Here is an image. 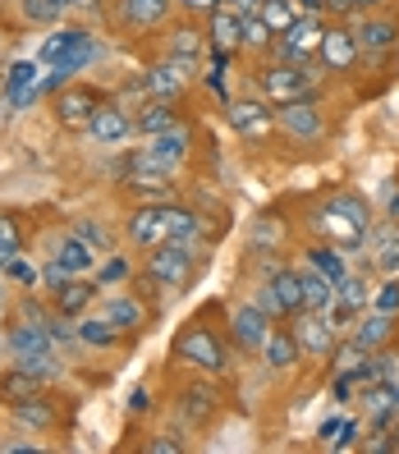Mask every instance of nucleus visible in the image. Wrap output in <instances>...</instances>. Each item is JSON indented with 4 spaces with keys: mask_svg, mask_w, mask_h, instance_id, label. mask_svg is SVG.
I'll list each match as a JSON object with an SVG mask.
<instances>
[{
    "mask_svg": "<svg viewBox=\"0 0 399 454\" xmlns=\"http://www.w3.org/2000/svg\"><path fill=\"white\" fill-rule=\"evenodd\" d=\"M372 308L377 312H399V276H386V285H381V294H372Z\"/></svg>",
    "mask_w": 399,
    "mask_h": 454,
    "instance_id": "nucleus-42",
    "label": "nucleus"
},
{
    "mask_svg": "<svg viewBox=\"0 0 399 454\" xmlns=\"http://www.w3.org/2000/svg\"><path fill=\"white\" fill-rule=\"evenodd\" d=\"M42 377H33L28 367H19V363H10L5 372H0V409H10V404H23V399H33V395H42Z\"/></svg>",
    "mask_w": 399,
    "mask_h": 454,
    "instance_id": "nucleus-23",
    "label": "nucleus"
},
{
    "mask_svg": "<svg viewBox=\"0 0 399 454\" xmlns=\"http://www.w3.org/2000/svg\"><path fill=\"white\" fill-rule=\"evenodd\" d=\"M78 42H88V28H65V33H56V37L42 46V60H56V65H60Z\"/></svg>",
    "mask_w": 399,
    "mask_h": 454,
    "instance_id": "nucleus-39",
    "label": "nucleus"
},
{
    "mask_svg": "<svg viewBox=\"0 0 399 454\" xmlns=\"http://www.w3.org/2000/svg\"><path fill=\"white\" fill-rule=\"evenodd\" d=\"M19 10L28 23H56L65 10H60V0H19Z\"/></svg>",
    "mask_w": 399,
    "mask_h": 454,
    "instance_id": "nucleus-40",
    "label": "nucleus"
},
{
    "mask_svg": "<svg viewBox=\"0 0 399 454\" xmlns=\"http://www.w3.org/2000/svg\"><path fill=\"white\" fill-rule=\"evenodd\" d=\"M101 317L111 322L124 340L152 331V308H143V299H133V294H111V299L101 303Z\"/></svg>",
    "mask_w": 399,
    "mask_h": 454,
    "instance_id": "nucleus-16",
    "label": "nucleus"
},
{
    "mask_svg": "<svg viewBox=\"0 0 399 454\" xmlns=\"http://www.w3.org/2000/svg\"><path fill=\"white\" fill-rule=\"evenodd\" d=\"M271 326H276V317L262 312L253 299L248 303H234L230 317H225V335L234 344V354H262V344H266V335H271Z\"/></svg>",
    "mask_w": 399,
    "mask_h": 454,
    "instance_id": "nucleus-5",
    "label": "nucleus"
},
{
    "mask_svg": "<svg viewBox=\"0 0 399 454\" xmlns=\"http://www.w3.org/2000/svg\"><path fill=\"white\" fill-rule=\"evenodd\" d=\"M69 230H74L78 239H83V244H88V248H92L97 257H106V253H115V234L106 230V225H101L97 216H74V221H69Z\"/></svg>",
    "mask_w": 399,
    "mask_h": 454,
    "instance_id": "nucleus-33",
    "label": "nucleus"
},
{
    "mask_svg": "<svg viewBox=\"0 0 399 454\" xmlns=\"http://www.w3.org/2000/svg\"><path fill=\"white\" fill-rule=\"evenodd\" d=\"M358 14H372V10H386V0H354Z\"/></svg>",
    "mask_w": 399,
    "mask_h": 454,
    "instance_id": "nucleus-54",
    "label": "nucleus"
},
{
    "mask_svg": "<svg viewBox=\"0 0 399 454\" xmlns=\"http://www.w3.org/2000/svg\"><path fill=\"white\" fill-rule=\"evenodd\" d=\"M74 331H78V344H88V349H120L124 344V335L106 317H74Z\"/></svg>",
    "mask_w": 399,
    "mask_h": 454,
    "instance_id": "nucleus-29",
    "label": "nucleus"
},
{
    "mask_svg": "<svg viewBox=\"0 0 399 454\" xmlns=\"http://www.w3.org/2000/svg\"><path fill=\"white\" fill-rule=\"evenodd\" d=\"M51 303H56V312H65V317H83L97 303V285H88L83 276H69L60 289H51Z\"/></svg>",
    "mask_w": 399,
    "mask_h": 454,
    "instance_id": "nucleus-24",
    "label": "nucleus"
},
{
    "mask_svg": "<svg viewBox=\"0 0 399 454\" xmlns=\"http://www.w3.org/2000/svg\"><path fill=\"white\" fill-rule=\"evenodd\" d=\"M184 450H189V441H184V436H170V432L143 441V454H184Z\"/></svg>",
    "mask_w": 399,
    "mask_h": 454,
    "instance_id": "nucleus-43",
    "label": "nucleus"
},
{
    "mask_svg": "<svg viewBox=\"0 0 399 454\" xmlns=\"http://www.w3.org/2000/svg\"><path fill=\"white\" fill-rule=\"evenodd\" d=\"M175 10V0H115V19H120V28L133 33V37H143L152 28H161V23L170 19Z\"/></svg>",
    "mask_w": 399,
    "mask_h": 454,
    "instance_id": "nucleus-12",
    "label": "nucleus"
},
{
    "mask_svg": "<svg viewBox=\"0 0 399 454\" xmlns=\"http://www.w3.org/2000/svg\"><path fill=\"white\" fill-rule=\"evenodd\" d=\"M340 432H344V436H335L331 445H335V450H349V445L358 441V422H344V427H340Z\"/></svg>",
    "mask_w": 399,
    "mask_h": 454,
    "instance_id": "nucleus-48",
    "label": "nucleus"
},
{
    "mask_svg": "<svg viewBox=\"0 0 399 454\" xmlns=\"http://www.w3.org/2000/svg\"><path fill=\"white\" fill-rule=\"evenodd\" d=\"M253 248H285V239H280V225L271 216H262L253 225Z\"/></svg>",
    "mask_w": 399,
    "mask_h": 454,
    "instance_id": "nucleus-41",
    "label": "nucleus"
},
{
    "mask_svg": "<svg viewBox=\"0 0 399 454\" xmlns=\"http://www.w3.org/2000/svg\"><path fill=\"white\" fill-rule=\"evenodd\" d=\"M335 294H340V303H349L354 312H363V308H372V285H367V276H358V271H349L340 285H335Z\"/></svg>",
    "mask_w": 399,
    "mask_h": 454,
    "instance_id": "nucleus-36",
    "label": "nucleus"
},
{
    "mask_svg": "<svg viewBox=\"0 0 399 454\" xmlns=\"http://www.w3.org/2000/svg\"><path fill=\"white\" fill-rule=\"evenodd\" d=\"M271 28H266L262 14H244V51H253V56H266V46H271Z\"/></svg>",
    "mask_w": 399,
    "mask_h": 454,
    "instance_id": "nucleus-38",
    "label": "nucleus"
},
{
    "mask_svg": "<svg viewBox=\"0 0 399 454\" xmlns=\"http://www.w3.org/2000/svg\"><path fill=\"white\" fill-rule=\"evenodd\" d=\"M367 262H372V271H381V276H399V221L381 216V221H372L367 230Z\"/></svg>",
    "mask_w": 399,
    "mask_h": 454,
    "instance_id": "nucleus-17",
    "label": "nucleus"
},
{
    "mask_svg": "<svg viewBox=\"0 0 399 454\" xmlns=\"http://www.w3.org/2000/svg\"><path fill=\"white\" fill-rule=\"evenodd\" d=\"M354 37H358V51L363 56H381V51H390L399 42V19L395 14H381V10H372V14H354Z\"/></svg>",
    "mask_w": 399,
    "mask_h": 454,
    "instance_id": "nucleus-13",
    "label": "nucleus"
},
{
    "mask_svg": "<svg viewBox=\"0 0 399 454\" xmlns=\"http://www.w3.org/2000/svg\"><path fill=\"white\" fill-rule=\"evenodd\" d=\"M299 14H326V0H299Z\"/></svg>",
    "mask_w": 399,
    "mask_h": 454,
    "instance_id": "nucleus-53",
    "label": "nucleus"
},
{
    "mask_svg": "<svg viewBox=\"0 0 399 454\" xmlns=\"http://www.w3.org/2000/svg\"><path fill=\"white\" fill-rule=\"evenodd\" d=\"M19 253H23V230L10 211H0V271H5Z\"/></svg>",
    "mask_w": 399,
    "mask_h": 454,
    "instance_id": "nucleus-37",
    "label": "nucleus"
},
{
    "mask_svg": "<svg viewBox=\"0 0 399 454\" xmlns=\"http://www.w3.org/2000/svg\"><path fill=\"white\" fill-rule=\"evenodd\" d=\"M271 285V294L280 299V308H285V317H294V312H303V276H299V262H285L280 271L266 280Z\"/></svg>",
    "mask_w": 399,
    "mask_h": 454,
    "instance_id": "nucleus-25",
    "label": "nucleus"
},
{
    "mask_svg": "<svg viewBox=\"0 0 399 454\" xmlns=\"http://www.w3.org/2000/svg\"><path fill=\"white\" fill-rule=\"evenodd\" d=\"M170 124H179V106L175 101H147L138 115H133V133L152 138V133H166Z\"/></svg>",
    "mask_w": 399,
    "mask_h": 454,
    "instance_id": "nucleus-28",
    "label": "nucleus"
},
{
    "mask_svg": "<svg viewBox=\"0 0 399 454\" xmlns=\"http://www.w3.org/2000/svg\"><path fill=\"white\" fill-rule=\"evenodd\" d=\"M225 10H234V14H257L262 10V0H221Z\"/></svg>",
    "mask_w": 399,
    "mask_h": 454,
    "instance_id": "nucleus-50",
    "label": "nucleus"
},
{
    "mask_svg": "<svg viewBox=\"0 0 399 454\" xmlns=\"http://www.w3.org/2000/svg\"><path fill=\"white\" fill-rule=\"evenodd\" d=\"M207 23H202V33H207V46L211 51H244V14H234V10H225V5H216L211 14H202Z\"/></svg>",
    "mask_w": 399,
    "mask_h": 454,
    "instance_id": "nucleus-18",
    "label": "nucleus"
},
{
    "mask_svg": "<svg viewBox=\"0 0 399 454\" xmlns=\"http://www.w3.org/2000/svg\"><path fill=\"white\" fill-rule=\"evenodd\" d=\"M299 358H303V349H299L294 326H289V322H276L271 335H266V344H262V363L271 367V372H289Z\"/></svg>",
    "mask_w": 399,
    "mask_h": 454,
    "instance_id": "nucleus-20",
    "label": "nucleus"
},
{
    "mask_svg": "<svg viewBox=\"0 0 399 454\" xmlns=\"http://www.w3.org/2000/svg\"><path fill=\"white\" fill-rule=\"evenodd\" d=\"M0 317H5V280H0Z\"/></svg>",
    "mask_w": 399,
    "mask_h": 454,
    "instance_id": "nucleus-55",
    "label": "nucleus"
},
{
    "mask_svg": "<svg viewBox=\"0 0 399 454\" xmlns=\"http://www.w3.org/2000/svg\"><path fill=\"white\" fill-rule=\"evenodd\" d=\"M225 120L230 129L239 133L244 143H266L271 138V129H276V111H271V101H253V97H230L225 101Z\"/></svg>",
    "mask_w": 399,
    "mask_h": 454,
    "instance_id": "nucleus-9",
    "label": "nucleus"
},
{
    "mask_svg": "<svg viewBox=\"0 0 399 454\" xmlns=\"http://www.w3.org/2000/svg\"><path fill=\"white\" fill-rule=\"evenodd\" d=\"M88 138L97 143V147H120L129 133H133V115L124 111L120 101H101L97 111H92V120H88Z\"/></svg>",
    "mask_w": 399,
    "mask_h": 454,
    "instance_id": "nucleus-14",
    "label": "nucleus"
},
{
    "mask_svg": "<svg viewBox=\"0 0 399 454\" xmlns=\"http://www.w3.org/2000/svg\"><path fill=\"white\" fill-rule=\"evenodd\" d=\"M317 65L326 74H340L349 78L358 65H363V51H358V37L344 19H326V33H322V51H317Z\"/></svg>",
    "mask_w": 399,
    "mask_h": 454,
    "instance_id": "nucleus-6",
    "label": "nucleus"
},
{
    "mask_svg": "<svg viewBox=\"0 0 399 454\" xmlns=\"http://www.w3.org/2000/svg\"><path fill=\"white\" fill-rule=\"evenodd\" d=\"M221 404H225V395H221L216 377H202V372H198V381L179 386V395H175V418L189 427V432H202V427H211V422L221 418Z\"/></svg>",
    "mask_w": 399,
    "mask_h": 454,
    "instance_id": "nucleus-4",
    "label": "nucleus"
},
{
    "mask_svg": "<svg viewBox=\"0 0 399 454\" xmlns=\"http://www.w3.org/2000/svg\"><path fill=\"white\" fill-rule=\"evenodd\" d=\"M349 335L363 344V349H372V354H377V349H386V344L395 340V317H390V312H372V317H358V326H354Z\"/></svg>",
    "mask_w": 399,
    "mask_h": 454,
    "instance_id": "nucleus-27",
    "label": "nucleus"
},
{
    "mask_svg": "<svg viewBox=\"0 0 399 454\" xmlns=\"http://www.w3.org/2000/svg\"><path fill=\"white\" fill-rule=\"evenodd\" d=\"M303 262L308 266H317L326 280H344L349 276V262H344V248H335V244H326V239H317V244H308V253H303Z\"/></svg>",
    "mask_w": 399,
    "mask_h": 454,
    "instance_id": "nucleus-30",
    "label": "nucleus"
},
{
    "mask_svg": "<svg viewBox=\"0 0 399 454\" xmlns=\"http://www.w3.org/2000/svg\"><path fill=\"white\" fill-rule=\"evenodd\" d=\"M234 344L225 331L216 326H207L202 317H189V322L179 326L175 344H170V358L179 367H189V372H202V377H225V372L234 367Z\"/></svg>",
    "mask_w": 399,
    "mask_h": 454,
    "instance_id": "nucleus-1",
    "label": "nucleus"
},
{
    "mask_svg": "<svg viewBox=\"0 0 399 454\" xmlns=\"http://www.w3.org/2000/svg\"><path fill=\"white\" fill-rule=\"evenodd\" d=\"M124 276H129V266H124L120 257H111V262L101 266V285H106V280H124Z\"/></svg>",
    "mask_w": 399,
    "mask_h": 454,
    "instance_id": "nucleus-46",
    "label": "nucleus"
},
{
    "mask_svg": "<svg viewBox=\"0 0 399 454\" xmlns=\"http://www.w3.org/2000/svg\"><path fill=\"white\" fill-rule=\"evenodd\" d=\"M257 14L266 19V28H271V33H289V28H294V19H299V0H262Z\"/></svg>",
    "mask_w": 399,
    "mask_h": 454,
    "instance_id": "nucleus-35",
    "label": "nucleus"
},
{
    "mask_svg": "<svg viewBox=\"0 0 399 454\" xmlns=\"http://www.w3.org/2000/svg\"><path fill=\"white\" fill-rule=\"evenodd\" d=\"M129 413H152V395H147L143 386H138V390L129 395Z\"/></svg>",
    "mask_w": 399,
    "mask_h": 454,
    "instance_id": "nucleus-47",
    "label": "nucleus"
},
{
    "mask_svg": "<svg viewBox=\"0 0 399 454\" xmlns=\"http://www.w3.org/2000/svg\"><path fill=\"white\" fill-rule=\"evenodd\" d=\"M386 216H390V221H399V189H395V184L386 189Z\"/></svg>",
    "mask_w": 399,
    "mask_h": 454,
    "instance_id": "nucleus-52",
    "label": "nucleus"
},
{
    "mask_svg": "<svg viewBox=\"0 0 399 454\" xmlns=\"http://www.w3.org/2000/svg\"><path fill=\"white\" fill-rule=\"evenodd\" d=\"M322 202H326V207H335L340 216H349V221H354V225H363V230H372V221H377V216H372V202H367L363 193H354V189H335V193H326Z\"/></svg>",
    "mask_w": 399,
    "mask_h": 454,
    "instance_id": "nucleus-32",
    "label": "nucleus"
},
{
    "mask_svg": "<svg viewBox=\"0 0 399 454\" xmlns=\"http://www.w3.org/2000/svg\"><path fill=\"white\" fill-rule=\"evenodd\" d=\"M5 413L14 418V427H23V432H51V427L60 422L56 404H51L46 395H33V399H23V404H10Z\"/></svg>",
    "mask_w": 399,
    "mask_h": 454,
    "instance_id": "nucleus-22",
    "label": "nucleus"
},
{
    "mask_svg": "<svg viewBox=\"0 0 399 454\" xmlns=\"http://www.w3.org/2000/svg\"><path fill=\"white\" fill-rule=\"evenodd\" d=\"M124 239H129V248H138V253H152V248L170 244L166 202H138V207H133L124 216Z\"/></svg>",
    "mask_w": 399,
    "mask_h": 454,
    "instance_id": "nucleus-8",
    "label": "nucleus"
},
{
    "mask_svg": "<svg viewBox=\"0 0 399 454\" xmlns=\"http://www.w3.org/2000/svg\"><path fill=\"white\" fill-rule=\"evenodd\" d=\"M198 262H202V253L193 244H161V248L147 253L143 276L161 289H189L193 276H198Z\"/></svg>",
    "mask_w": 399,
    "mask_h": 454,
    "instance_id": "nucleus-2",
    "label": "nucleus"
},
{
    "mask_svg": "<svg viewBox=\"0 0 399 454\" xmlns=\"http://www.w3.org/2000/svg\"><path fill=\"white\" fill-rule=\"evenodd\" d=\"M326 14H335V19H354L358 10H354V0H326Z\"/></svg>",
    "mask_w": 399,
    "mask_h": 454,
    "instance_id": "nucleus-49",
    "label": "nucleus"
},
{
    "mask_svg": "<svg viewBox=\"0 0 399 454\" xmlns=\"http://www.w3.org/2000/svg\"><path fill=\"white\" fill-rule=\"evenodd\" d=\"M271 111H276V129H285L294 143H322L326 138V115H322V101L317 97L285 101V106H271Z\"/></svg>",
    "mask_w": 399,
    "mask_h": 454,
    "instance_id": "nucleus-7",
    "label": "nucleus"
},
{
    "mask_svg": "<svg viewBox=\"0 0 399 454\" xmlns=\"http://www.w3.org/2000/svg\"><path fill=\"white\" fill-rule=\"evenodd\" d=\"M143 147H147L170 175H179L184 166H189V156H193V124L179 120V124H170L166 133H152V138H143Z\"/></svg>",
    "mask_w": 399,
    "mask_h": 454,
    "instance_id": "nucleus-10",
    "label": "nucleus"
},
{
    "mask_svg": "<svg viewBox=\"0 0 399 454\" xmlns=\"http://www.w3.org/2000/svg\"><path fill=\"white\" fill-rule=\"evenodd\" d=\"M299 276H303V308L308 312H326V308H335V280H326L317 266H308V262H299Z\"/></svg>",
    "mask_w": 399,
    "mask_h": 454,
    "instance_id": "nucleus-26",
    "label": "nucleus"
},
{
    "mask_svg": "<svg viewBox=\"0 0 399 454\" xmlns=\"http://www.w3.org/2000/svg\"><path fill=\"white\" fill-rule=\"evenodd\" d=\"M10 276L23 280V285H37V266H28V262H19V257H14V262H10Z\"/></svg>",
    "mask_w": 399,
    "mask_h": 454,
    "instance_id": "nucleus-45",
    "label": "nucleus"
},
{
    "mask_svg": "<svg viewBox=\"0 0 399 454\" xmlns=\"http://www.w3.org/2000/svg\"><path fill=\"white\" fill-rule=\"evenodd\" d=\"M143 88H147V97L152 101H179L184 97V88H189V78H184V69L175 65V60H152L147 69H143Z\"/></svg>",
    "mask_w": 399,
    "mask_h": 454,
    "instance_id": "nucleus-19",
    "label": "nucleus"
},
{
    "mask_svg": "<svg viewBox=\"0 0 399 454\" xmlns=\"http://www.w3.org/2000/svg\"><path fill=\"white\" fill-rule=\"evenodd\" d=\"M322 33H326V14H299L294 19V28H289L285 37L294 42L299 51V65H317V51H322Z\"/></svg>",
    "mask_w": 399,
    "mask_h": 454,
    "instance_id": "nucleus-21",
    "label": "nucleus"
},
{
    "mask_svg": "<svg viewBox=\"0 0 399 454\" xmlns=\"http://www.w3.org/2000/svg\"><path fill=\"white\" fill-rule=\"evenodd\" d=\"M367 358H372V349H363V344H358L354 335H340L326 363H331V372H354V367H363Z\"/></svg>",
    "mask_w": 399,
    "mask_h": 454,
    "instance_id": "nucleus-34",
    "label": "nucleus"
},
{
    "mask_svg": "<svg viewBox=\"0 0 399 454\" xmlns=\"http://www.w3.org/2000/svg\"><path fill=\"white\" fill-rule=\"evenodd\" d=\"M101 101H106V97H101L92 83H69V88L56 92V120H60L65 129H88V120H92V111H97Z\"/></svg>",
    "mask_w": 399,
    "mask_h": 454,
    "instance_id": "nucleus-15",
    "label": "nucleus"
},
{
    "mask_svg": "<svg viewBox=\"0 0 399 454\" xmlns=\"http://www.w3.org/2000/svg\"><path fill=\"white\" fill-rule=\"evenodd\" d=\"M56 262L65 266L69 276H88L92 266H97V253H92V248L83 244V239H78V234L69 230V234L60 239V244H56Z\"/></svg>",
    "mask_w": 399,
    "mask_h": 454,
    "instance_id": "nucleus-31",
    "label": "nucleus"
},
{
    "mask_svg": "<svg viewBox=\"0 0 399 454\" xmlns=\"http://www.w3.org/2000/svg\"><path fill=\"white\" fill-rule=\"evenodd\" d=\"M289 326H294V335H299V349H303V358H331V349H335V340H340V331L326 322V312H294L289 317Z\"/></svg>",
    "mask_w": 399,
    "mask_h": 454,
    "instance_id": "nucleus-11",
    "label": "nucleus"
},
{
    "mask_svg": "<svg viewBox=\"0 0 399 454\" xmlns=\"http://www.w3.org/2000/svg\"><path fill=\"white\" fill-rule=\"evenodd\" d=\"M257 97H266L271 106L299 101V97H317V74L303 69V65H276V60H262V69H257Z\"/></svg>",
    "mask_w": 399,
    "mask_h": 454,
    "instance_id": "nucleus-3",
    "label": "nucleus"
},
{
    "mask_svg": "<svg viewBox=\"0 0 399 454\" xmlns=\"http://www.w3.org/2000/svg\"><path fill=\"white\" fill-rule=\"evenodd\" d=\"M363 454H395V441H390V432H367V441H363Z\"/></svg>",
    "mask_w": 399,
    "mask_h": 454,
    "instance_id": "nucleus-44",
    "label": "nucleus"
},
{
    "mask_svg": "<svg viewBox=\"0 0 399 454\" xmlns=\"http://www.w3.org/2000/svg\"><path fill=\"white\" fill-rule=\"evenodd\" d=\"M179 5L189 10V14H211V10L221 5V0H179Z\"/></svg>",
    "mask_w": 399,
    "mask_h": 454,
    "instance_id": "nucleus-51",
    "label": "nucleus"
}]
</instances>
